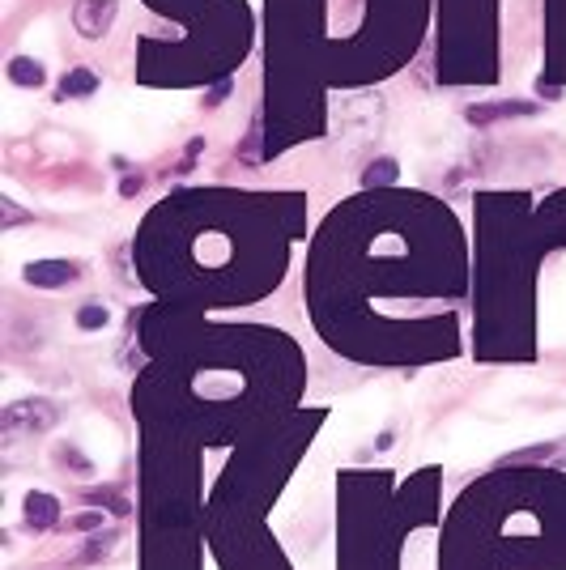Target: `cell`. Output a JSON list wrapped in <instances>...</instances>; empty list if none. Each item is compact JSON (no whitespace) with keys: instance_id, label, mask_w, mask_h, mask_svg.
Returning <instances> with one entry per match:
<instances>
[{"instance_id":"1","label":"cell","mask_w":566,"mask_h":570,"mask_svg":"<svg viewBox=\"0 0 566 570\" xmlns=\"http://www.w3.org/2000/svg\"><path fill=\"white\" fill-rule=\"evenodd\" d=\"M73 273H77L73 264H30L26 268V277L35 285H47V290H52V281H69Z\"/></svg>"},{"instance_id":"2","label":"cell","mask_w":566,"mask_h":570,"mask_svg":"<svg viewBox=\"0 0 566 570\" xmlns=\"http://www.w3.org/2000/svg\"><path fill=\"white\" fill-rule=\"evenodd\" d=\"M26 515H30V519H35V515H39V519H56V502L43 498V494H35V498L26 502ZM43 528H47V524H43Z\"/></svg>"},{"instance_id":"3","label":"cell","mask_w":566,"mask_h":570,"mask_svg":"<svg viewBox=\"0 0 566 570\" xmlns=\"http://www.w3.org/2000/svg\"><path fill=\"white\" fill-rule=\"evenodd\" d=\"M69 81H73V86H64V90H73V94H86V90H94V77H90V73H73Z\"/></svg>"},{"instance_id":"4","label":"cell","mask_w":566,"mask_h":570,"mask_svg":"<svg viewBox=\"0 0 566 570\" xmlns=\"http://www.w3.org/2000/svg\"><path fill=\"white\" fill-rule=\"evenodd\" d=\"M98 324H107V311H81V328H98Z\"/></svg>"}]
</instances>
